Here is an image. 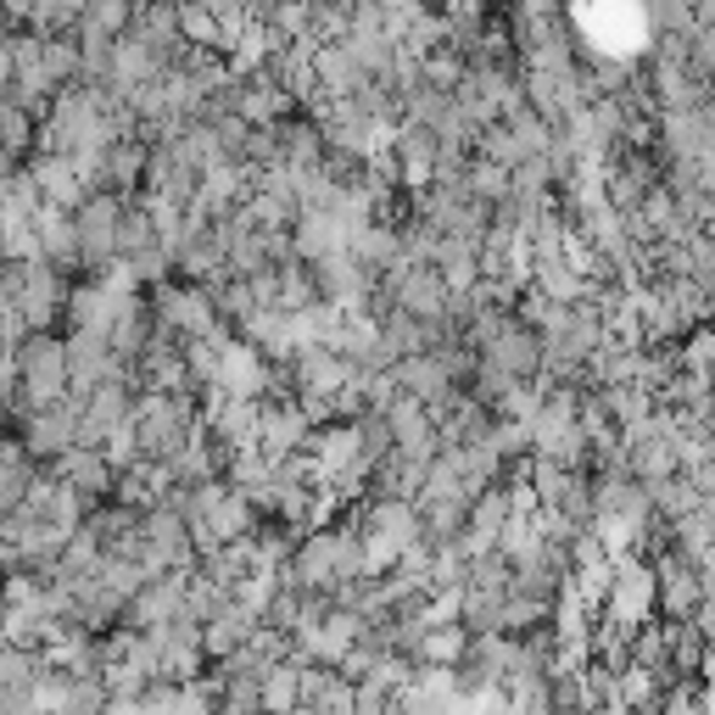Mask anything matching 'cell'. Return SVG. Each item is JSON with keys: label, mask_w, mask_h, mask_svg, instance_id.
I'll return each instance as SVG.
<instances>
[{"label": "cell", "mask_w": 715, "mask_h": 715, "mask_svg": "<svg viewBox=\"0 0 715 715\" xmlns=\"http://www.w3.org/2000/svg\"><path fill=\"white\" fill-rule=\"evenodd\" d=\"M62 375H68V364H62V346L57 341H29V352H23V381H29V392L46 403L51 392H62Z\"/></svg>", "instance_id": "1"}]
</instances>
